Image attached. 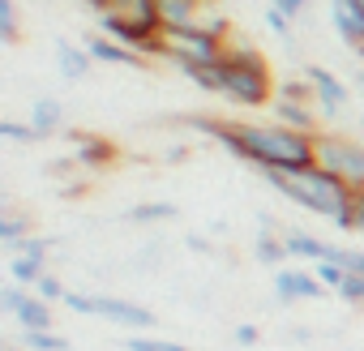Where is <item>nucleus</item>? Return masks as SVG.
I'll return each mask as SVG.
<instances>
[{
  "label": "nucleus",
  "mask_w": 364,
  "mask_h": 351,
  "mask_svg": "<svg viewBox=\"0 0 364 351\" xmlns=\"http://www.w3.org/2000/svg\"><path fill=\"white\" fill-rule=\"evenodd\" d=\"M185 124L206 133L236 163H249L262 176L317 167V133H296V129H287L279 120H270V124H257V120L240 124V120H219V116H185Z\"/></svg>",
  "instance_id": "obj_1"
},
{
  "label": "nucleus",
  "mask_w": 364,
  "mask_h": 351,
  "mask_svg": "<svg viewBox=\"0 0 364 351\" xmlns=\"http://www.w3.org/2000/svg\"><path fill=\"white\" fill-rule=\"evenodd\" d=\"M274 77L270 60L253 43H232L219 60V94L236 107H270L274 103Z\"/></svg>",
  "instance_id": "obj_2"
},
{
  "label": "nucleus",
  "mask_w": 364,
  "mask_h": 351,
  "mask_svg": "<svg viewBox=\"0 0 364 351\" xmlns=\"http://www.w3.org/2000/svg\"><path fill=\"white\" fill-rule=\"evenodd\" d=\"M266 185H270L279 198H287L291 206H300V210H309V215H317V219H330V223H334V219L347 210V202H351V189L338 180V176H330L326 167L270 171Z\"/></svg>",
  "instance_id": "obj_3"
},
{
  "label": "nucleus",
  "mask_w": 364,
  "mask_h": 351,
  "mask_svg": "<svg viewBox=\"0 0 364 351\" xmlns=\"http://www.w3.org/2000/svg\"><path fill=\"white\" fill-rule=\"evenodd\" d=\"M232 43L236 39H232L228 18L223 14H206L193 26H167L163 43H159V56L167 65H176V69H185V65H219Z\"/></svg>",
  "instance_id": "obj_4"
},
{
  "label": "nucleus",
  "mask_w": 364,
  "mask_h": 351,
  "mask_svg": "<svg viewBox=\"0 0 364 351\" xmlns=\"http://www.w3.org/2000/svg\"><path fill=\"white\" fill-rule=\"evenodd\" d=\"M317 167H326L330 176L347 189H364V146L338 133H317Z\"/></svg>",
  "instance_id": "obj_5"
},
{
  "label": "nucleus",
  "mask_w": 364,
  "mask_h": 351,
  "mask_svg": "<svg viewBox=\"0 0 364 351\" xmlns=\"http://www.w3.org/2000/svg\"><path fill=\"white\" fill-rule=\"evenodd\" d=\"M270 112H274L279 124H287V129H296V133H317V103H313V86H309L304 77L279 82Z\"/></svg>",
  "instance_id": "obj_6"
},
{
  "label": "nucleus",
  "mask_w": 364,
  "mask_h": 351,
  "mask_svg": "<svg viewBox=\"0 0 364 351\" xmlns=\"http://www.w3.org/2000/svg\"><path fill=\"white\" fill-rule=\"evenodd\" d=\"M309 86H313V103H317V116L321 120H343V112H347V103H351V90L343 86V77L338 73H330L326 65H304V73H300Z\"/></svg>",
  "instance_id": "obj_7"
},
{
  "label": "nucleus",
  "mask_w": 364,
  "mask_h": 351,
  "mask_svg": "<svg viewBox=\"0 0 364 351\" xmlns=\"http://www.w3.org/2000/svg\"><path fill=\"white\" fill-rule=\"evenodd\" d=\"M274 296H279V304H296V300H321L326 287L313 274V266H283V270H274Z\"/></svg>",
  "instance_id": "obj_8"
},
{
  "label": "nucleus",
  "mask_w": 364,
  "mask_h": 351,
  "mask_svg": "<svg viewBox=\"0 0 364 351\" xmlns=\"http://www.w3.org/2000/svg\"><path fill=\"white\" fill-rule=\"evenodd\" d=\"M95 317L124 325V330H154V313L137 300H124V296H95Z\"/></svg>",
  "instance_id": "obj_9"
},
{
  "label": "nucleus",
  "mask_w": 364,
  "mask_h": 351,
  "mask_svg": "<svg viewBox=\"0 0 364 351\" xmlns=\"http://www.w3.org/2000/svg\"><path fill=\"white\" fill-rule=\"evenodd\" d=\"M82 48L90 52V60H95V65H120V69H141V65H146V60H141V52H133V48H124V43L107 39L103 31L86 35V43H82Z\"/></svg>",
  "instance_id": "obj_10"
},
{
  "label": "nucleus",
  "mask_w": 364,
  "mask_h": 351,
  "mask_svg": "<svg viewBox=\"0 0 364 351\" xmlns=\"http://www.w3.org/2000/svg\"><path fill=\"white\" fill-rule=\"evenodd\" d=\"M69 146H73L77 167H86V171H99V167L116 163V146L99 133H69Z\"/></svg>",
  "instance_id": "obj_11"
},
{
  "label": "nucleus",
  "mask_w": 364,
  "mask_h": 351,
  "mask_svg": "<svg viewBox=\"0 0 364 351\" xmlns=\"http://www.w3.org/2000/svg\"><path fill=\"white\" fill-rule=\"evenodd\" d=\"M330 26L347 48H355L364 56V14H355L347 0H330Z\"/></svg>",
  "instance_id": "obj_12"
},
{
  "label": "nucleus",
  "mask_w": 364,
  "mask_h": 351,
  "mask_svg": "<svg viewBox=\"0 0 364 351\" xmlns=\"http://www.w3.org/2000/svg\"><path fill=\"white\" fill-rule=\"evenodd\" d=\"M154 9H159L163 31H167V26H193V22L206 18L210 0H154Z\"/></svg>",
  "instance_id": "obj_13"
},
{
  "label": "nucleus",
  "mask_w": 364,
  "mask_h": 351,
  "mask_svg": "<svg viewBox=\"0 0 364 351\" xmlns=\"http://www.w3.org/2000/svg\"><path fill=\"white\" fill-rule=\"evenodd\" d=\"M283 244H287V253H291V257H304L309 266H317V261H330V257H334V244H330V240H321V236H313V232H296V227H287V232H283Z\"/></svg>",
  "instance_id": "obj_14"
},
{
  "label": "nucleus",
  "mask_w": 364,
  "mask_h": 351,
  "mask_svg": "<svg viewBox=\"0 0 364 351\" xmlns=\"http://www.w3.org/2000/svg\"><path fill=\"white\" fill-rule=\"evenodd\" d=\"M56 69H60V77L82 82V77H90L95 60H90V52H86V48H77V43L60 39V43H56Z\"/></svg>",
  "instance_id": "obj_15"
},
{
  "label": "nucleus",
  "mask_w": 364,
  "mask_h": 351,
  "mask_svg": "<svg viewBox=\"0 0 364 351\" xmlns=\"http://www.w3.org/2000/svg\"><path fill=\"white\" fill-rule=\"evenodd\" d=\"M60 124H65V103H60V99L43 94V99L31 103V129L39 133V141L52 137V133H60Z\"/></svg>",
  "instance_id": "obj_16"
},
{
  "label": "nucleus",
  "mask_w": 364,
  "mask_h": 351,
  "mask_svg": "<svg viewBox=\"0 0 364 351\" xmlns=\"http://www.w3.org/2000/svg\"><path fill=\"white\" fill-rule=\"evenodd\" d=\"M18 325H22V330H52V304H48L39 291H31L26 304L18 308Z\"/></svg>",
  "instance_id": "obj_17"
},
{
  "label": "nucleus",
  "mask_w": 364,
  "mask_h": 351,
  "mask_svg": "<svg viewBox=\"0 0 364 351\" xmlns=\"http://www.w3.org/2000/svg\"><path fill=\"white\" fill-rule=\"evenodd\" d=\"M43 274H48V261H39V257H9V283L35 291Z\"/></svg>",
  "instance_id": "obj_18"
},
{
  "label": "nucleus",
  "mask_w": 364,
  "mask_h": 351,
  "mask_svg": "<svg viewBox=\"0 0 364 351\" xmlns=\"http://www.w3.org/2000/svg\"><path fill=\"white\" fill-rule=\"evenodd\" d=\"M253 257L262 261V266H287V244H283V236H274V232H262L257 240H253Z\"/></svg>",
  "instance_id": "obj_19"
},
{
  "label": "nucleus",
  "mask_w": 364,
  "mask_h": 351,
  "mask_svg": "<svg viewBox=\"0 0 364 351\" xmlns=\"http://www.w3.org/2000/svg\"><path fill=\"white\" fill-rule=\"evenodd\" d=\"M124 219H129V223L154 227V223H171V219H176V206H171V202H141V206H133Z\"/></svg>",
  "instance_id": "obj_20"
},
{
  "label": "nucleus",
  "mask_w": 364,
  "mask_h": 351,
  "mask_svg": "<svg viewBox=\"0 0 364 351\" xmlns=\"http://www.w3.org/2000/svg\"><path fill=\"white\" fill-rule=\"evenodd\" d=\"M22 347L26 351H69V338L52 330H22Z\"/></svg>",
  "instance_id": "obj_21"
},
{
  "label": "nucleus",
  "mask_w": 364,
  "mask_h": 351,
  "mask_svg": "<svg viewBox=\"0 0 364 351\" xmlns=\"http://www.w3.org/2000/svg\"><path fill=\"white\" fill-rule=\"evenodd\" d=\"M334 227H338V232H360V236H364V189H351V202H347V210L334 219Z\"/></svg>",
  "instance_id": "obj_22"
},
{
  "label": "nucleus",
  "mask_w": 364,
  "mask_h": 351,
  "mask_svg": "<svg viewBox=\"0 0 364 351\" xmlns=\"http://www.w3.org/2000/svg\"><path fill=\"white\" fill-rule=\"evenodd\" d=\"M202 94H219V65H185L180 69Z\"/></svg>",
  "instance_id": "obj_23"
},
{
  "label": "nucleus",
  "mask_w": 364,
  "mask_h": 351,
  "mask_svg": "<svg viewBox=\"0 0 364 351\" xmlns=\"http://www.w3.org/2000/svg\"><path fill=\"white\" fill-rule=\"evenodd\" d=\"M120 347H124V351H185L180 342H171V338H154V334H124Z\"/></svg>",
  "instance_id": "obj_24"
},
{
  "label": "nucleus",
  "mask_w": 364,
  "mask_h": 351,
  "mask_svg": "<svg viewBox=\"0 0 364 351\" xmlns=\"http://www.w3.org/2000/svg\"><path fill=\"white\" fill-rule=\"evenodd\" d=\"M26 232H31V219H26V215H18V210H5V215H0V240H5V244L26 240Z\"/></svg>",
  "instance_id": "obj_25"
},
{
  "label": "nucleus",
  "mask_w": 364,
  "mask_h": 351,
  "mask_svg": "<svg viewBox=\"0 0 364 351\" xmlns=\"http://www.w3.org/2000/svg\"><path fill=\"white\" fill-rule=\"evenodd\" d=\"M18 35H22V26H18V5H14V0H0V43L14 48Z\"/></svg>",
  "instance_id": "obj_26"
},
{
  "label": "nucleus",
  "mask_w": 364,
  "mask_h": 351,
  "mask_svg": "<svg viewBox=\"0 0 364 351\" xmlns=\"http://www.w3.org/2000/svg\"><path fill=\"white\" fill-rule=\"evenodd\" d=\"M9 249V257H39V261H48V249H52V240H43V236H26V240H18V244H5Z\"/></svg>",
  "instance_id": "obj_27"
},
{
  "label": "nucleus",
  "mask_w": 364,
  "mask_h": 351,
  "mask_svg": "<svg viewBox=\"0 0 364 351\" xmlns=\"http://www.w3.org/2000/svg\"><path fill=\"white\" fill-rule=\"evenodd\" d=\"M26 296H31V287L5 283V287H0V313H9V317H18V308L26 304Z\"/></svg>",
  "instance_id": "obj_28"
},
{
  "label": "nucleus",
  "mask_w": 364,
  "mask_h": 351,
  "mask_svg": "<svg viewBox=\"0 0 364 351\" xmlns=\"http://www.w3.org/2000/svg\"><path fill=\"white\" fill-rule=\"evenodd\" d=\"M0 137H5V141H18V146H35V141H39V133H35L31 124H18V120H0Z\"/></svg>",
  "instance_id": "obj_29"
},
{
  "label": "nucleus",
  "mask_w": 364,
  "mask_h": 351,
  "mask_svg": "<svg viewBox=\"0 0 364 351\" xmlns=\"http://www.w3.org/2000/svg\"><path fill=\"white\" fill-rule=\"evenodd\" d=\"M334 266H343L347 274H364V249H343V244H334V257H330Z\"/></svg>",
  "instance_id": "obj_30"
},
{
  "label": "nucleus",
  "mask_w": 364,
  "mask_h": 351,
  "mask_svg": "<svg viewBox=\"0 0 364 351\" xmlns=\"http://www.w3.org/2000/svg\"><path fill=\"white\" fill-rule=\"evenodd\" d=\"M338 300L360 308V304H364V274H347V279L338 283Z\"/></svg>",
  "instance_id": "obj_31"
},
{
  "label": "nucleus",
  "mask_w": 364,
  "mask_h": 351,
  "mask_svg": "<svg viewBox=\"0 0 364 351\" xmlns=\"http://www.w3.org/2000/svg\"><path fill=\"white\" fill-rule=\"evenodd\" d=\"M313 274L321 279V287H326V291H338V283L347 279V270H343V266H334V261H317V266H313Z\"/></svg>",
  "instance_id": "obj_32"
},
{
  "label": "nucleus",
  "mask_w": 364,
  "mask_h": 351,
  "mask_svg": "<svg viewBox=\"0 0 364 351\" xmlns=\"http://www.w3.org/2000/svg\"><path fill=\"white\" fill-rule=\"evenodd\" d=\"M266 26H270V35H279L283 43H291V18L279 14L274 5H266Z\"/></svg>",
  "instance_id": "obj_33"
},
{
  "label": "nucleus",
  "mask_w": 364,
  "mask_h": 351,
  "mask_svg": "<svg viewBox=\"0 0 364 351\" xmlns=\"http://www.w3.org/2000/svg\"><path fill=\"white\" fill-rule=\"evenodd\" d=\"M35 291H39V296H43V300H48V304H52V300H65V296H69V287H65V283H60V279H56V274H43V279H39V287H35Z\"/></svg>",
  "instance_id": "obj_34"
},
{
  "label": "nucleus",
  "mask_w": 364,
  "mask_h": 351,
  "mask_svg": "<svg viewBox=\"0 0 364 351\" xmlns=\"http://www.w3.org/2000/svg\"><path fill=\"white\" fill-rule=\"evenodd\" d=\"M69 313H77V317H95V296H82V291H69L65 300H60Z\"/></svg>",
  "instance_id": "obj_35"
},
{
  "label": "nucleus",
  "mask_w": 364,
  "mask_h": 351,
  "mask_svg": "<svg viewBox=\"0 0 364 351\" xmlns=\"http://www.w3.org/2000/svg\"><path fill=\"white\" fill-rule=\"evenodd\" d=\"M257 338H262V334H257V325H249V321H240V325L232 330V342H236V347H257Z\"/></svg>",
  "instance_id": "obj_36"
},
{
  "label": "nucleus",
  "mask_w": 364,
  "mask_h": 351,
  "mask_svg": "<svg viewBox=\"0 0 364 351\" xmlns=\"http://www.w3.org/2000/svg\"><path fill=\"white\" fill-rule=\"evenodd\" d=\"M270 5H274L279 14H287V18L296 22V18H300V14H304L309 5H313V0H270Z\"/></svg>",
  "instance_id": "obj_37"
},
{
  "label": "nucleus",
  "mask_w": 364,
  "mask_h": 351,
  "mask_svg": "<svg viewBox=\"0 0 364 351\" xmlns=\"http://www.w3.org/2000/svg\"><path fill=\"white\" fill-rule=\"evenodd\" d=\"M189 249H193V253H210V240H202V236H189Z\"/></svg>",
  "instance_id": "obj_38"
},
{
  "label": "nucleus",
  "mask_w": 364,
  "mask_h": 351,
  "mask_svg": "<svg viewBox=\"0 0 364 351\" xmlns=\"http://www.w3.org/2000/svg\"><path fill=\"white\" fill-rule=\"evenodd\" d=\"M355 90H360V103H364V69L355 73Z\"/></svg>",
  "instance_id": "obj_39"
},
{
  "label": "nucleus",
  "mask_w": 364,
  "mask_h": 351,
  "mask_svg": "<svg viewBox=\"0 0 364 351\" xmlns=\"http://www.w3.org/2000/svg\"><path fill=\"white\" fill-rule=\"evenodd\" d=\"M347 5H351V9H355V14H364V0H347Z\"/></svg>",
  "instance_id": "obj_40"
},
{
  "label": "nucleus",
  "mask_w": 364,
  "mask_h": 351,
  "mask_svg": "<svg viewBox=\"0 0 364 351\" xmlns=\"http://www.w3.org/2000/svg\"><path fill=\"white\" fill-rule=\"evenodd\" d=\"M0 351H22V347H14V342H9V347H0Z\"/></svg>",
  "instance_id": "obj_41"
}]
</instances>
